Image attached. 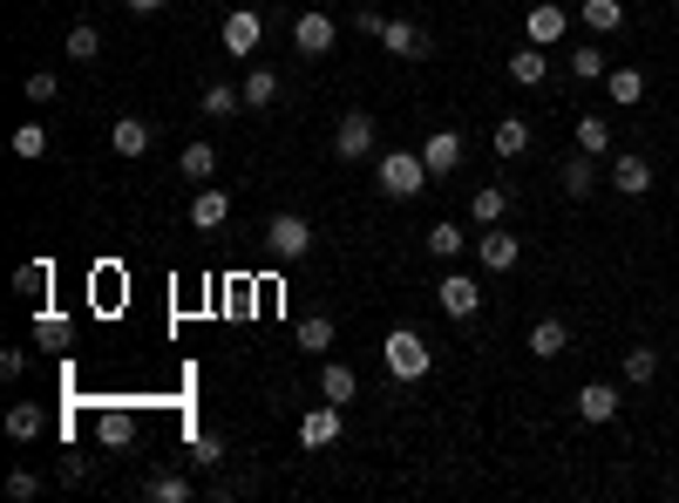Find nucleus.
Returning a JSON list of instances; mask_svg holds the SVG:
<instances>
[{"instance_id":"obj_43","label":"nucleus","mask_w":679,"mask_h":503,"mask_svg":"<svg viewBox=\"0 0 679 503\" xmlns=\"http://www.w3.org/2000/svg\"><path fill=\"white\" fill-rule=\"evenodd\" d=\"M28 374V354L21 347H0V381H21Z\"/></svg>"},{"instance_id":"obj_27","label":"nucleus","mask_w":679,"mask_h":503,"mask_svg":"<svg viewBox=\"0 0 679 503\" xmlns=\"http://www.w3.org/2000/svg\"><path fill=\"white\" fill-rule=\"evenodd\" d=\"M48 286H55V265L48 259H28L21 273H14V293H28L34 306H48Z\"/></svg>"},{"instance_id":"obj_45","label":"nucleus","mask_w":679,"mask_h":503,"mask_svg":"<svg viewBox=\"0 0 679 503\" xmlns=\"http://www.w3.org/2000/svg\"><path fill=\"white\" fill-rule=\"evenodd\" d=\"M123 8H130V14H143V21H150V14H164V8H171V0H123Z\"/></svg>"},{"instance_id":"obj_19","label":"nucleus","mask_w":679,"mask_h":503,"mask_svg":"<svg viewBox=\"0 0 679 503\" xmlns=\"http://www.w3.org/2000/svg\"><path fill=\"white\" fill-rule=\"evenodd\" d=\"M353 395H361V374H353L347 361H327V368H319V402H353Z\"/></svg>"},{"instance_id":"obj_39","label":"nucleus","mask_w":679,"mask_h":503,"mask_svg":"<svg viewBox=\"0 0 679 503\" xmlns=\"http://www.w3.org/2000/svg\"><path fill=\"white\" fill-rule=\"evenodd\" d=\"M190 462H197V470H218V462H224V436L218 429H197L190 436Z\"/></svg>"},{"instance_id":"obj_4","label":"nucleus","mask_w":679,"mask_h":503,"mask_svg":"<svg viewBox=\"0 0 679 503\" xmlns=\"http://www.w3.org/2000/svg\"><path fill=\"white\" fill-rule=\"evenodd\" d=\"M374 143H381V123H374L368 109H347L340 123H333V157H340V164H361Z\"/></svg>"},{"instance_id":"obj_12","label":"nucleus","mask_w":679,"mask_h":503,"mask_svg":"<svg viewBox=\"0 0 679 503\" xmlns=\"http://www.w3.org/2000/svg\"><path fill=\"white\" fill-rule=\"evenodd\" d=\"M421 164H428V177H456L462 171V136L456 130H428L421 136Z\"/></svg>"},{"instance_id":"obj_22","label":"nucleus","mask_w":679,"mask_h":503,"mask_svg":"<svg viewBox=\"0 0 679 503\" xmlns=\"http://www.w3.org/2000/svg\"><path fill=\"white\" fill-rule=\"evenodd\" d=\"M177 171H184L190 184H211V177H218V150H211L205 136H197V143H184V150H177Z\"/></svg>"},{"instance_id":"obj_8","label":"nucleus","mask_w":679,"mask_h":503,"mask_svg":"<svg viewBox=\"0 0 679 503\" xmlns=\"http://www.w3.org/2000/svg\"><path fill=\"white\" fill-rule=\"evenodd\" d=\"M516 259H524V239H516L510 225H490L483 239H475V265H483V273H510Z\"/></svg>"},{"instance_id":"obj_44","label":"nucleus","mask_w":679,"mask_h":503,"mask_svg":"<svg viewBox=\"0 0 679 503\" xmlns=\"http://www.w3.org/2000/svg\"><path fill=\"white\" fill-rule=\"evenodd\" d=\"M381 21H387V14H374V8H361V14H353V28H361L368 42H381Z\"/></svg>"},{"instance_id":"obj_40","label":"nucleus","mask_w":679,"mask_h":503,"mask_svg":"<svg viewBox=\"0 0 679 503\" xmlns=\"http://www.w3.org/2000/svg\"><path fill=\"white\" fill-rule=\"evenodd\" d=\"M14 157H21V164L48 157V130H42V123H21V130H14Z\"/></svg>"},{"instance_id":"obj_46","label":"nucleus","mask_w":679,"mask_h":503,"mask_svg":"<svg viewBox=\"0 0 679 503\" xmlns=\"http://www.w3.org/2000/svg\"><path fill=\"white\" fill-rule=\"evenodd\" d=\"M672 8H679V0H672Z\"/></svg>"},{"instance_id":"obj_21","label":"nucleus","mask_w":679,"mask_h":503,"mask_svg":"<svg viewBox=\"0 0 679 503\" xmlns=\"http://www.w3.org/2000/svg\"><path fill=\"white\" fill-rule=\"evenodd\" d=\"M109 143H116V157H143V150H150V123H143V116H116Z\"/></svg>"},{"instance_id":"obj_5","label":"nucleus","mask_w":679,"mask_h":503,"mask_svg":"<svg viewBox=\"0 0 679 503\" xmlns=\"http://www.w3.org/2000/svg\"><path fill=\"white\" fill-rule=\"evenodd\" d=\"M218 42H224V55L252 62V55H259V42H265V21H259L252 8H231V14H224V28H218Z\"/></svg>"},{"instance_id":"obj_31","label":"nucleus","mask_w":679,"mask_h":503,"mask_svg":"<svg viewBox=\"0 0 679 503\" xmlns=\"http://www.w3.org/2000/svg\"><path fill=\"white\" fill-rule=\"evenodd\" d=\"M605 96H612L618 109H638V96H646V75H638V68H612V75H605Z\"/></svg>"},{"instance_id":"obj_26","label":"nucleus","mask_w":679,"mask_h":503,"mask_svg":"<svg viewBox=\"0 0 679 503\" xmlns=\"http://www.w3.org/2000/svg\"><path fill=\"white\" fill-rule=\"evenodd\" d=\"M34 340H42L48 354H62V347L75 340V320H68V314H55V306H42V314H34Z\"/></svg>"},{"instance_id":"obj_13","label":"nucleus","mask_w":679,"mask_h":503,"mask_svg":"<svg viewBox=\"0 0 679 503\" xmlns=\"http://www.w3.org/2000/svg\"><path fill=\"white\" fill-rule=\"evenodd\" d=\"M184 218H190L197 231H218V225L231 218V190H218V184H197V190H190V205H184Z\"/></svg>"},{"instance_id":"obj_18","label":"nucleus","mask_w":679,"mask_h":503,"mask_svg":"<svg viewBox=\"0 0 679 503\" xmlns=\"http://www.w3.org/2000/svg\"><path fill=\"white\" fill-rule=\"evenodd\" d=\"M578 415L591 422V429H598V422H612L618 415V389H612V381H584V389H578Z\"/></svg>"},{"instance_id":"obj_38","label":"nucleus","mask_w":679,"mask_h":503,"mask_svg":"<svg viewBox=\"0 0 679 503\" xmlns=\"http://www.w3.org/2000/svg\"><path fill=\"white\" fill-rule=\"evenodd\" d=\"M299 347H306V354H327V347H333V320L327 314H306L299 320Z\"/></svg>"},{"instance_id":"obj_30","label":"nucleus","mask_w":679,"mask_h":503,"mask_svg":"<svg viewBox=\"0 0 679 503\" xmlns=\"http://www.w3.org/2000/svg\"><path fill=\"white\" fill-rule=\"evenodd\" d=\"M238 89H245V109H265V102H278V75H272L265 62H252V68H245V83H238Z\"/></svg>"},{"instance_id":"obj_23","label":"nucleus","mask_w":679,"mask_h":503,"mask_svg":"<svg viewBox=\"0 0 679 503\" xmlns=\"http://www.w3.org/2000/svg\"><path fill=\"white\" fill-rule=\"evenodd\" d=\"M557 184H565V198H591V190H598V157H584V150H578V157L565 164V171H557Z\"/></svg>"},{"instance_id":"obj_24","label":"nucleus","mask_w":679,"mask_h":503,"mask_svg":"<svg viewBox=\"0 0 679 503\" xmlns=\"http://www.w3.org/2000/svg\"><path fill=\"white\" fill-rule=\"evenodd\" d=\"M544 75H550V62H544V48H537V42H524V48L510 55V83H516V89H537Z\"/></svg>"},{"instance_id":"obj_9","label":"nucleus","mask_w":679,"mask_h":503,"mask_svg":"<svg viewBox=\"0 0 679 503\" xmlns=\"http://www.w3.org/2000/svg\"><path fill=\"white\" fill-rule=\"evenodd\" d=\"M136 436H143V422H136V408H123V402H109V408H96V442H102V449H136Z\"/></svg>"},{"instance_id":"obj_7","label":"nucleus","mask_w":679,"mask_h":503,"mask_svg":"<svg viewBox=\"0 0 679 503\" xmlns=\"http://www.w3.org/2000/svg\"><path fill=\"white\" fill-rule=\"evenodd\" d=\"M381 48L402 55V62H428L435 55V34L421 21H381Z\"/></svg>"},{"instance_id":"obj_33","label":"nucleus","mask_w":679,"mask_h":503,"mask_svg":"<svg viewBox=\"0 0 679 503\" xmlns=\"http://www.w3.org/2000/svg\"><path fill=\"white\" fill-rule=\"evenodd\" d=\"M490 143H496V157H524V150H530V123H524V116H503Z\"/></svg>"},{"instance_id":"obj_37","label":"nucleus","mask_w":679,"mask_h":503,"mask_svg":"<svg viewBox=\"0 0 679 503\" xmlns=\"http://www.w3.org/2000/svg\"><path fill=\"white\" fill-rule=\"evenodd\" d=\"M571 75H578V83H605V75H612V62H605V48H591V42H584V48L571 55Z\"/></svg>"},{"instance_id":"obj_11","label":"nucleus","mask_w":679,"mask_h":503,"mask_svg":"<svg viewBox=\"0 0 679 503\" xmlns=\"http://www.w3.org/2000/svg\"><path fill=\"white\" fill-rule=\"evenodd\" d=\"M340 429H347L340 402H319V408H306V415H299V442H306V449H333V442H340Z\"/></svg>"},{"instance_id":"obj_36","label":"nucleus","mask_w":679,"mask_h":503,"mask_svg":"<svg viewBox=\"0 0 679 503\" xmlns=\"http://www.w3.org/2000/svg\"><path fill=\"white\" fill-rule=\"evenodd\" d=\"M584 28H591V34H618V28H625V8H618V0H584Z\"/></svg>"},{"instance_id":"obj_15","label":"nucleus","mask_w":679,"mask_h":503,"mask_svg":"<svg viewBox=\"0 0 679 503\" xmlns=\"http://www.w3.org/2000/svg\"><path fill=\"white\" fill-rule=\"evenodd\" d=\"M524 28H530V42H537V48H557V42H565V28H571V14L557 8V0H537V8L524 14Z\"/></svg>"},{"instance_id":"obj_28","label":"nucleus","mask_w":679,"mask_h":503,"mask_svg":"<svg viewBox=\"0 0 679 503\" xmlns=\"http://www.w3.org/2000/svg\"><path fill=\"white\" fill-rule=\"evenodd\" d=\"M42 429H48V408H42V402H14V408H8V436H14V442H34Z\"/></svg>"},{"instance_id":"obj_1","label":"nucleus","mask_w":679,"mask_h":503,"mask_svg":"<svg viewBox=\"0 0 679 503\" xmlns=\"http://www.w3.org/2000/svg\"><path fill=\"white\" fill-rule=\"evenodd\" d=\"M381 361H387V374H394V381H421V374L435 368V347H428L415 327H394V333L381 340Z\"/></svg>"},{"instance_id":"obj_34","label":"nucleus","mask_w":679,"mask_h":503,"mask_svg":"<svg viewBox=\"0 0 679 503\" xmlns=\"http://www.w3.org/2000/svg\"><path fill=\"white\" fill-rule=\"evenodd\" d=\"M625 381H632V389L659 381V347H625Z\"/></svg>"},{"instance_id":"obj_35","label":"nucleus","mask_w":679,"mask_h":503,"mask_svg":"<svg viewBox=\"0 0 679 503\" xmlns=\"http://www.w3.org/2000/svg\"><path fill=\"white\" fill-rule=\"evenodd\" d=\"M102 55V28L96 21H75L68 28V62H96Z\"/></svg>"},{"instance_id":"obj_10","label":"nucleus","mask_w":679,"mask_h":503,"mask_svg":"<svg viewBox=\"0 0 679 503\" xmlns=\"http://www.w3.org/2000/svg\"><path fill=\"white\" fill-rule=\"evenodd\" d=\"M435 306H442L449 320H475V314H483V293H475V273H449L442 286H435Z\"/></svg>"},{"instance_id":"obj_32","label":"nucleus","mask_w":679,"mask_h":503,"mask_svg":"<svg viewBox=\"0 0 679 503\" xmlns=\"http://www.w3.org/2000/svg\"><path fill=\"white\" fill-rule=\"evenodd\" d=\"M578 150L584 157H612V123L605 116H578Z\"/></svg>"},{"instance_id":"obj_3","label":"nucleus","mask_w":679,"mask_h":503,"mask_svg":"<svg viewBox=\"0 0 679 503\" xmlns=\"http://www.w3.org/2000/svg\"><path fill=\"white\" fill-rule=\"evenodd\" d=\"M265 252H272L278 265H306V259H313V225H306L299 211H272V225H265Z\"/></svg>"},{"instance_id":"obj_29","label":"nucleus","mask_w":679,"mask_h":503,"mask_svg":"<svg viewBox=\"0 0 679 503\" xmlns=\"http://www.w3.org/2000/svg\"><path fill=\"white\" fill-rule=\"evenodd\" d=\"M143 496H150V503H190V496H197V483H190V477H177V470H156V477L143 483Z\"/></svg>"},{"instance_id":"obj_41","label":"nucleus","mask_w":679,"mask_h":503,"mask_svg":"<svg viewBox=\"0 0 679 503\" xmlns=\"http://www.w3.org/2000/svg\"><path fill=\"white\" fill-rule=\"evenodd\" d=\"M8 496H14V503H34V496H42V477H34V470H14V477H8Z\"/></svg>"},{"instance_id":"obj_25","label":"nucleus","mask_w":679,"mask_h":503,"mask_svg":"<svg viewBox=\"0 0 679 503\" xmlns=\"http://www.w3.org/2000/svg\"><path fill=\"white\" fill-rule=\"evenodd\" d=\"M469 245H475V239H469V231H462L456 218H442V225H428V252L442 259V265H449V259H462Z\"/></svg>"},{"instance_id":"obj_17","label":"nucleus","mask_w":679,"mask_h":503,"mask_svg":"<svg viewBox=\"0 0 679 503\" xmlns=\"http://www.w3.org/2000/svg\"><path fill=\"white\" fill-rule=\"evenodd\" d=\"M510 218V190L503 184H475V198H469V225L475 231H490V225H503Z\"/></svg>"},{"instance_id":"obj_20","label":"nucleus","mask_w":679,"mask_h":503,"mask_svg":"<svg viewBox=\"0 0 679 503\" xmlns=\"http://www.w3.org/2000/svg\"><path fill=\"white\" fill-rule=\"evenodd\" d=\"M565 347H571V327L557 320V314H544V320L530 327V354H537V361H557Z\"/></svg>"},{"instance_id":"obj_42","label":"nucleus","mask_w":679,"mask_h":503,"mask_svg":"<svg viewBox=\"0 0 679 503\" xmlns=\"http://www.w3.org/2000/svg\"><path fill=\"white\" fill-rule=\"evenodd\" d=\"M21 89H28V102H55V89H62V83H55V75L42 68V75H28V83H21Z\"/></svg>"},{"instance_id":"obj_14","label":"nucleus","mask_w":679,"mask_h":503,"mask_svg":"<svg viewBox=\"0 0 679 503\" xmlns=\"http://www.w3.org/2000/svg\"><path fill=\"white\" fill-rule=\"evenodd\" d=\"M605 184H612V190H625V198H646V190H653V164L638 157V150H618Z\"/></svg>"},{"instance_id":"obj_2","label":"nucleus","mask_w":679,"mask_h":503,"mask_svg":"<svg viewBox=\"0 0 679 503\" xmlns=\"http://www.w3.org/2000/svg\"><path fill=\"white\" fill-rule=\"evenodd\" d=\"M374 184L387 190V198H421V190H428V164H421V150H387V157L374 164Z\"/></svg>"},{"instance_id":"obj_6","label":"nucleus","mask_w":679,"mask_h":503,"mask_svg":"<svg viewBox=\"0 0 679 503\" xmlns=\"http://www.w3.org/2000/svg\"><path fill=\"white\" fill-rule=\"evenodd\" d=\"M333 42H340V21H333V14H319V8H313V14H299V21H293V48H299L306 62L333 55Z\"/></svg>"},{"instance_id":"obj_16","label":"nucleus","mask_w":679,"mask_h":503,"mask_svg":"<svg viewBox=\"0 0 679 503\" xmlns=\"http://www.w3.org/2000/svg\"><path fill=\"white\" fill-rule=\"evenodd\" d=\"M197 109H205L211 123H231V116L245 109V89H238V83H224V75H211V83H205V96H197Z\"/></svg>"}]
</instances>
